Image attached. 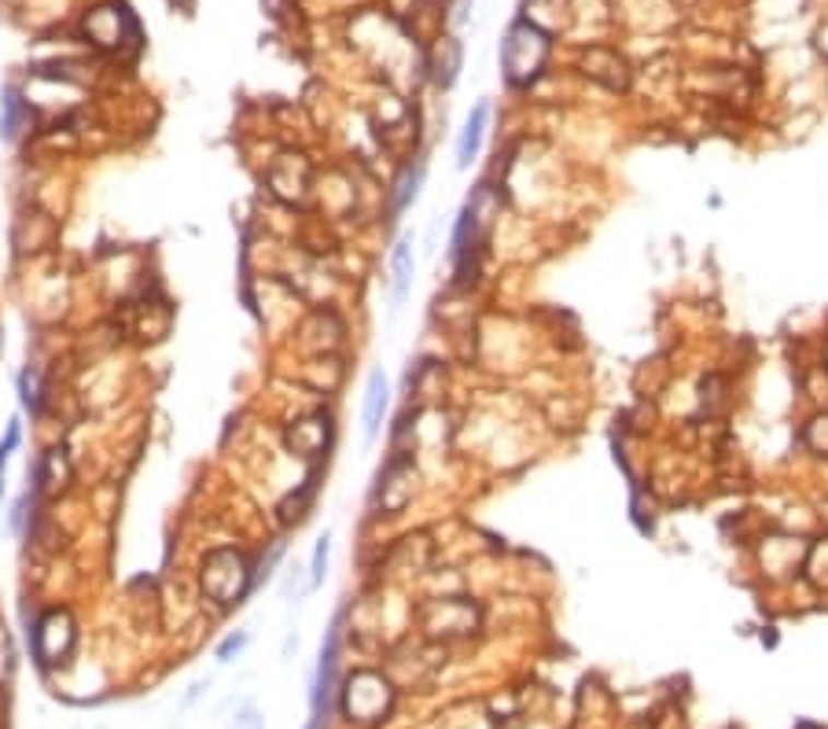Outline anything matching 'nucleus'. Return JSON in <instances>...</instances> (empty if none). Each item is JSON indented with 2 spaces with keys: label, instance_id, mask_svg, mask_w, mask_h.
I'll return each instance as SVG.
<instances>
[{
  "label": "nucleus",
  "instance_id": "nucleus-1",
  "mask_svg": "<svg viewBox=\"0 0 828 729\" xmlns=\"http://www.w3.org/2000/svg\"><path fill=\"white\" fill-rule=\"evenodd\" d=\"M199 586H203L207 601H214L221 612H229V608L244 604L247 593L255 590V564L240 549H232V545H218V549L203 556Z\"/></svg>",
  "mask_w": 828,
  "mask_h": 729
},
{
  "label": "nucleus",
  "instance_id": "nucleus-2",
  "mask_svg": "<svg viewBox=\"0 0 828 729\" xmlns=\"http://www.w3.org/2000/svg\"><path fill=\"white\" fill-rule=\"evenodd\" d=\"M82 37H85L89 48L107 53V56L137 53L140 48V26H137L133 12H129L123 0H100V4L85 8Z\"/></svg>",
  "mask_w": 828,
  "mask_h": 729
},
{
  "label": "nucleus",
  "instance_id": "nucleus-3",
  "mask_svg": "<svg viewBox=\"0 0 828 729\" xmlns=\"http://www.w3.org/2000/svg\"><path fill=\"white\" fill-rule=\"evenodd\" d=\"M339 711L347 722L380 726L394 711V688L380 671H353L342 678L339 688Z\"/></svg>",
  "mask_w": 828,
  "mask_h": 729
},
{
  "label": "nucleus",
  "instance_id": "nucleus-4",
  "mask_svg": "<svg viewBox=\"0 0 828 729\" xmlns=\"http://www.w3.org/2000/svg\"><path fill=\"white\" fill-rule=\"evenodd\" d=\"M30 637V656L42 671H59V667L70 663L78 648V620L67 612V608H45L34 620V626L26 630Z\"/></svg>",
  "mask_w": 828,
  "mask_h": 729
},
{
  "label": "nucleus",
  "instance_id": "nucleus-5",
  "mask_svg": "<svg viewBox=\"0 0 828 729\" xmlns=\"http://www.w3.org/2000/svg\"><path fill=\"white\" fill-rule=\"evenodd\" d=\"M545 59H549V37L534 23H527V19L512 23L501 40V70L509 78V85H530L541 74Z\"/></svg>",
  "mask_w": 828,
  "mask_h": 729
},
{
  "label": "nucleus",
  "instance_id": "nucleus-6",
  "mask_svg": "<svg viewBox=\"0 0 828 729\" xmlns=\"http://www.w3.org/2000/svg\"><path fill=\"white\" fill-rule=\"evenodd\" d=\"M339 645H342V615L331 623V630L320 645V663H317V678H313V718H328L331 711V696L339 693Z\"/></svg>",
  "mask_w": 828,
  "mask_h": 729
},
{
  "label": "nucleus",
  "instance_id": "nucleus-7",
  "mask_svg": "<svg viewBox=\"0 0 828 729\" xmlns=\"http://www.w3.org/2000/svg\"><path fill=\"white\" fill-rule=\"evenodd\" d=\"M288 450L302 461H320L331 445V417L328 413H310V417L295 420L284 435Z\"/></svg>",
  "mask_w": 828,
  "mask_h": 729
},
{
  "label": "nucleus",
  "instance_id": "nucleus-8",
  "mask_svg": "<svg viewBox=\"0 0 828 729\" xmlns=\"http://www.w3.org/2000/svg\"><path fill=\"white\" fill-rule=\"evenodd\" d=\"M412 269H417V258H412V236L406 232V236L394 243V251H390V299H394V310H398L409 296Z\"/></svg>",
  "mask_w": 828,
  "mask_h": 729
},
{
  "label": "nucleus",
  "instance_id": "nucleus-9",
  "mask_svg": "<svg viewBox=\"0 0 828 729\" xmlns=\"http://www.w3.org/2000/svg\"><path fill=\"white\" fill-rule=\"evenodd\" d=\"M387 402H390V391H387V377H383V369H372L369 372V383H365V439L372 442L380 435V424H383V413H387Z\"/></svg>",
  "mask_w": 828,
  "mask_h": 729
},
{
  "label": "nucleus",
  "instance_id": "nucleus-10",
  "mask_svg": "<svg viewBox=\"0 0 828 729\" xmlns=\"http://www.w3.org/2000/svg\"><path fill=\"white\" fill-rule=\"evenodd\" d=\"M487 118H490V104H476L468 121H464V134L457 140V166L460 170H468L471 162H476L479 148H482V134H487Z\"/></svg>",
  "mask_w": 828,
  "mask_h": 729
},
{
  "label": "nucleus",
  "instance_id": "nucleus-11",
  "mask_svg": "<svg viewBox=\"0 0 828 729\" xmlns=\"http://www.w3.org/2000/svg\"><path fill=\"white\" fill-rule=\"evenodd\" d=\"M26 121H30V100H23L15 85H8L4 96H0V134H4V140H15L23 134Z\"/></svg>",
  "mask_w": 828,
  "mask_h": 729
},
{
  "label": "nucleus",
  "instance_id": "nucleus-12",
  "mask_svg": "<svg viewBox=\"0 0 828 729\" xmlns=\"http://www.w3.org/2000/svg\"><path fill=\"white\" fill-rule=\"evenodd\" d=\"M420 185H423V162H409L406 170H401L398 177V192H394V215H401V210H409L412 202L420 196Z\"/></svg>",
  "mask_w": 828,
  "mask_h": 729
},
{
  "label": "nucleus",
  "instance_id": "nucleus-13",
  "mask_svg": "<svg viewBox=\"0 0 828 729\" xmlns=\"http://www.w3.org/2000/svg\"><path fill=\"white\" fill-rule=\"evenodd\" d=\"M67 461H63V450H48L45 453V461H42V468H37V490H59V486H67L63 479H67Z\"/></svg>",
  "mask_w": 828,
  "mask_h": 729
},
{
  "label": "nucleus",
  "instance_id": "nucleus-14",
  "mask_svg": "<svg viewBox=\"0 0 828 729\" xmlns=\"http://www.w3.org/2000/svg\"><path fill=\"white\" fill-rule=\"evenodd\" d=\"M457 70H460V40L446 37L442 40V53L435 59V81L442 89H450L453 81H457Z\"/></svg>",
  "mask_w": 828,
  "mask_h": 729
},
{
  "label": "nucleus",
  "instance_id": "nucleus-15",
  "mask_svg": "<svg viewBox=\"0 0 828 729\" xmlns=\"http://www.w3.org/2000/svg\"><path fill=\"white\" fill-rule=\"evenodd\" d=\"M313 494H317V468L310 472V479L302 483L299 494H291V498H288L284 505H280V520H284V523H299L302 516H306V509H310Z\"/></svg>",
  "mask_w": 828,
  "mask_h": 729
},
{
  "label": "nucleus",
  "instance_id": "nucleus-16",
  "mask_svg": "<svg viewBox=\"0 0 828 729\" xmlns=\"http://www.w3.org/2000/svg\"><path fill=\"white\" fill-rule=\"evenodd\" d=\"M19 402H23L30 413H42V405H45V394H42V377H37V369H34V364H26V369L19 372Z\"/></svg>",
  "mask_w": 828,
  "mask_h": 729
},
{
  "label": "nucleus",
  "instance_id": "nucleus-17",
  "mask_svg": "<svg viewBox=\"0 0 828 729\" xmlns=\"http://www.w3.org/2000/svg\"><path fill=\"white\" fill-rule=\"evenodd\" d=\"M328 556H331V534H320L317 545H313V560H310V590H317L328 575Z\"/></svg>",
  "mask_w": 828,
  "mask_h": 729
},
{
  "label": "nucleus",
  "instance_id": "nucleus-18",
  "mask_svg": "<svg viewBox=\"0 0 828 729\" xmlns=\"http://www.w3.org/2000/svg\"><path fill=\"white\" fill-rule=\"evenodd\" d=\"M34 498H37V486L34 490H26L23 498L12 505V512H8V526H12L15 539H23L26 534V520H30V509H34Z\"/></svg>",
  "mask_w": 828,
  "mask_h": 729
},
{
  "label": "nucleus",
  "instance_id": "nucleus-19",
  "mask_svg": "<svg viewBox=\"0 0 828 729\" xmlns=\"http://www.w3.org/2000/svg\"><path fill=\"white\" fill-rule=\"evenodd\" d=\"M19 442H23V428H19V420H8V431L4 439H0V494H4V468L8 461H12V453L19 450Z\"/></svg>",
  "mask_w": 828,
  "mask_h": 729
},
{
  "label": "nucleus",
  "instance_id": "nucleus-20",
  "mask_svg": "<svg viewBox=\"0 0 828 729\" xmlns=\"http://www.w3.org/2000/svg\"><path fill=\"white\" fill-rule=\"evenodd\" d=\"M284 549H288V542H284V539H277V542L269 545V553L261 556V560L255 564V590H258V586L266 582V579H272V567L280 564V556H284Z\"/></svg>",
  "mask_w": 828,
  "mask_h": 729
},
{
  "label": "nucleus",
  "instance_id": "nucleus-21",
  "mask_svg": "<svg viewBox=\"0 0 828 729\" xmlns=\"http://www.w3.org/2000/svg\"><path fill=\"white\" fill-rule=\"evenodd\" d=\"M247 641H250V637H247V630H240V634H229L225 641L218 645V663H232V656H240V652H244V648H247Z\"/></svg>",
  "mask_w": 828,
  "mask_h": 729
},
{
  "label": "nucleus",
  "instance_id": "nucleus-22",
  "mask_svg": "<svg viewBox=\"0 0 828 729\" xmlns=\"http://www.w3.org/2000/svg\"><path fill=\"white\" fill-rule=\"evenodd\" d=\"M229 729H266V726H261V715L255 711V707H244V711L232 718Z\"/></svg>",
  "mask_w": 828,
  "mask_h": 729
},
{
  "label": "nucleus",
  "instance_id": "nucleus-23",
  "mask_svg": "<svg viewBox=\"0 0 828 729\" xmlns=\"http://www.w3.org/2000/svg\"><path fill=\"white\" fill-rule=\"evenodd\" d=\"M8 671H12V645H8V634L0 626V682L8 678Z\"/></svg>",
  "mask_w": 828,
  "mask_h": 729
},
{
  "label": "nucleus",
  "instance_id": "nucleus-24",
  "mask_svg": "<svg viewBox=\"0 0 828 729\" xmlns=\"http://www.w3.org/2000/svg\"><path fill=\"white\" fill-rule=\"evenodd\" d=\"M306 729H325V718H310Z\"/></svg>",
  "mask_w": 828,
  "mask_h": 729
}]
</instances>
